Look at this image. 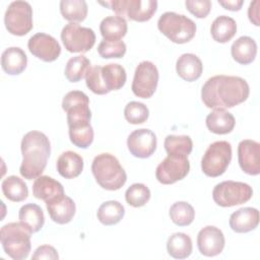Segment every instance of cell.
Wrapping results in <instances>:
<instances>
[{
	"label": "cell",
	"instance_id": "6da1fadb",
	"mask_svg": "<svg viewBox=\"0 0 260 260\" xmlns=\"http://www.w3.org/2000/svg\"><path fill=\"white\" fill-rule=\"evenodd\" d=\"M249 93L250 87L244 78L231 75H214L203 84L201 99L209 109H225L244 103Z\"/></svg>",
	"mask_w": 260,
	"mask_h": 260
},
{
	"label": "cell",
	"instance_id": "7a4b0ae2",
	"mask_svg": "<svg viewBox=\"0 0 260 260\" xmlns=\"http://www.w3.org/2000/svg\"><path fill=\"white\" fill-rule=\"evenodd\" d=\"M20 147L22 153L20 175L27 180L39 178L45 171L51 154L49 138L43 132L32 130L24 134Z\"/></svg>",
	"mask_w": 260,
	"mask_h": 260
},
{
	"label": "cell",
	"instance_id": "3957f363",
	"mask_svg": "<svg viewBox=\"0 0 260 260\" xmlns=\"http://www.w3.org/2000/svg\"><path fill=\"white\" fill-rule=\"evenodd\" d=\"M91 172L96 183L109 191L121 189L127 181L125 170L117 157L111 153L98 154L92 160Z\"/></svg>",
	"mask_w": 260,
	"mask_h": 260
},
{
	"label": "cell",
	"instance_id": "277c9868",
	"mask_svg": "<svg viewBox=\"0 0 260 260\" xmlns=\"http://www.w3.org/2000/svg\"><path fill=\"white\" fill-rule=\"evenodd\" d=\"M31 234L20 221L9 222L3 225L0 230V241L5 254L13 260L25 259L31 248Z\"/></svg>",
	"mask_w": 260,
	"mask_h": 260
},
{
	"label": "cell",
	"instance_id": "5b68a950",
	"mask_svg": "<svg viewBox=\"0 0 260 260\" xmlns=\"http://www.w3.org/2000/svg\"><path fill=\"white\" fill-rule=\"evenodd\" d=\"M157 28L176 44L188 43L196 34V24L192 19L173 11L165 12L159 16Z\"/></svg>",
	"mask_w": 260,
	"mask_h": 260
},
{
	"label": "cell",
	"instance_id": "8992f818",
	"mask_svg": "<svg viewBox=\"0 0 260 260\" xmlns=\"http://www.w3.org/2000/svg\"><path fill=\"white\" fill-rule=\"evenodd\" d=\"M99 4L109 7L124 19L138 22L149 20L157 9V1L155 0H112L99 1Z\"/></svg>",
	"mask_w": 260,
	"mask_h": 260
},
{
	"label": "cell",
	"instance_id": "52a82bcc",
	"mask_svg": "<svg viewBox=\"0 0 260 260\" xmlns=\"http://www.w3.org/2000/svg\"><path fill=\"white\" fill-rule=\"evenodd\" d=\"M232 160V145L225 140L211 143L201 159L202 172L211 178L221 176Z\"/></svg>",
	"mask_w": 260,
	"mask_h": 260
},
{
	"label": "cell",
	"instance_id": "ba28073f",
	"mask_svg": "<svg viewBox=\"0 0 260 260\" xmlns=\"http://www.w3.org/2000/svg\"><path fill=\"white\" fill-rule=\"evenodd\" d=\"M62 109L67 116L68 128L90 124L89 99L83 91L71 90L67 92L62 101Z\"/></svg>",
	"mask_w": 260,
	"mask_h": 260
},
{
	"label": "cell",
	"instance_id": "9c48e42d",
	"mask_svg": "<svg viewBox=\"0 0 260 260\" xmlns=\"http://www.w3.org/2000/svg\"><path fill=\"white\" fill-rule=\"evenodd\" d=\"M253 196L252 187L244 182L223 181L212 191L214 202L221 207H232L249 201Z\"/></svg>",
	"mask_w": 260,
	"mask_h": 260
},
{
	"label": "cell",
	"instance_id": "30bf717a",
	"mask_svg": "<svg viewBox=\"0 0 260 260\" xmlns=\"http://www.w3.org/2000/svg\"><path fill=\"white\" fill-rule=\"evenodd\" d=\"M5 27L13 36H25L34 26L32 23V8L26 1L11 2L4 15Z\"/></svg>",
	"mask_w": 260,
	"mask_h": 260
},
{
	"label": "cell",
	"instance_id": "8fae6325",
	"mask_svg": "<svg viewBox=\"0 0 260 260\" xmlns=\"http://www.w3.org/2000/svg\"><path fill=\"white\" fill-rule=\"evenodd\" d=\"M61 40L65 49L70 53H86L95 43V34L89 27L69 22L61 31Z\"/></svg>",
	"mask_w": 260,
	"mask_h": 260
},
{
	"label": "cell",
	"instance_id": "7c38bea8",
	"mask_svg": "<svg viewBox=\"0 0 260 260\" xmlns=\"http://www.w3.org/2000/svg\"><path fill=\"white\" fill-rule=\"evenodd\" d=\"M158 77V70L152 62H140L135 69L131 85L133 93L141 99L151 98L156 90Z\"/></svg>",
	"mask_w": 260,
	"mask_h": 260
},
{
	"label": "cell",
	"instance_id": "4fadbf2b",
	"mask_svg": "<svg viewBox=\"0 0 260 260\" xmlns=\"http://www.w3.org/2000/svg\"><path fill=\"white\" fill-rule=\"evenodd\" d=\"M190 171L187 156L170 155L159 162L155 170L156 180L164 185H171L183 180Z\"/></svg>",
	"mask_w": 260,
	"mask_h": 260
},
{
	"label": "cell",
	"instance_id": "5bb4252c",
	"mask_svg": "<svg viewBox=\"0 0 260 260\" xmlns=\"http://www.w3.org/2000/svg\"><path fill=\"white\" fill-rule=\"evenodd\" d=\"M29 52L45 62H53L61 54V47L58 41L47 34L38 32L29 38L27 42Z\"/></svg>",
	"mask_w": 260,
	"mask_h": 260
},
{
	"label": "cell",
	"instance_id": "9a60e30c",
	"mask_svg": "<svg viewBox=\"0 0 260 260\" xmlns=\"http://www.w3.org/2000/svg\"><path fill=\"white\" fill-rule=\"evenodd\" d=\"M127 146L132 155L138 158H147L156 149V136L146 128L134 130L127 138Z\"/></svg>",
	"mask_w": 260,
	"mask_h": 260
},
{
	"label": "cell",
	"instance_id": "2e32d148",
	"mask_svg": "<svg viewBox=\"0 0 260 260\" xmlns=\"http://www.w3.org/2000/svg\"><path fill=\"white\" fill-rule=\"evenodd\" d=\"M238 161L242 171L251 176L260 174V144L251 139L242 140L238 145Z\"/></svg>",
	"mask_w": 260,
	"mask_h": 260
},
{
	"label": "cell",
	"instance_id": "e0dca14e",
	"mask_svg": "<svg viewBox=\"0 0 260 260\" xmlns=\"http://www.w3.org/2000/svg\"><path fill=\"white\" fill-rule=\"evenodd\" d=\"M224 236L216 226L207 225L201 229L197 235L198 250L206 257L219 255L224 248Z\"/></svg>",
	"mask_w": 260,
	"mask_h": 260
},
{
	"label": "cell",
	"instance_id": "ac0fdd59",
	"mask_svg": "<svg viewBox=\"0 0 260 260\" xmlns=\"http://www.w3.org/2000/svg\"><path fill=\"white\" fill-rule=\"evenodd\" d=\"M46 206L51 219L58 224L70 222L76 211L74 201L66 195L46 202Z\"/></svg>",
	"mask_w": 260,
	"mask_h": 260
},
{
	"label": "cell",
	"instance_id": "d6986e66",
	"mask_svg": "<svg viewBox=\"0 0 260 260\" xmlns=\"http://www.w3.org/2000/svg\"><path fill=\"white\" fill-rule=\"evenodd\" d=\"M229 223L236 233H249L258 226L259 211L254 207H242L231 214Z\"/></svg>",
	"mask_w": 260,
	"mask_h": 260
},
{
	"label": "cell",
	"instance_id": "ffe728a7",
	"mask_svg": "<svg viewBox=\"0 0 260 260\" xmlns=\"http://www.w3.org/2000/svg\"><path fill=\"white\" fill-rule=\"evenodd\" d=\"M32 194L36 198L48 202L65 195V192L62 184L57 180L49 176H40L34 182Z\"/></svg>",
	"mask_w": 260,
	"mask_h": 260
},
{
	"label": "cell",
	"instance_id": "44dd1931",
	"mask_svg": "<svg viewBox=\"0 0 260 260\" xmlns=\"http://www.w3.org/2000/svg\"><path fill=\"white\" fill-rule=\"evenodd\" d=\"M177 74L184 80L192 82L197 80L203 71L201 60L192 53L181 55L176 63Z\"/></svg>",
	"mask_w": 260,
	"mask_h": 260
},
{
	"label": "cell",
	"instance_id": "7402d4cb",
	"mask_svg": "<svg viewBox=\"0 0 260 260\" xmlns=\"http://www.w3.org/2000/svg\"><path fill=\"white\" fill-rule=\"evenodd\" d=\"M27 57L19 47H9L1 55V67L9 75H18L24 71Z\"/></svg>",
	"mask_w": 260,
	"mask_h": 260
},
{
	"label": "cell",
	"instance_id": "603a6c76",
	"mask_svg": "<svg viewBox=\"0 0 260 260\" xmlns=\"http://www.w3.org/2000/svg\"><path fill=\"white\" fill-rule=\"evenodd\" d=\"M206 127L214 134L231 133L236 125V120L233 114L224 109H214L209 113L205 120Z\"/></svg>",
	"mask_w": 260,
	"mask_h": 260
},
{
	"label": "cell",
	"instance_id": "cb8c5ba5",
	"mask_svg": "<svg viewBox=\"0 0 260 260\" xmlns=\"http://www.w3.org/2000/svg\"><path fill=\"white\" fill-rule=\"evenodd\" d=\"M233 59L242 65L252 63L257 55V44L254 39L248 36H243L237 39L231 48Z\"/></svg>",
	"mask_w": 260,
	"mask_h": 260
},
{
	"label": "cell",
	"instance_id": "d4e9b609",
	"mask_svg": "<svg viewBox=\"0 0 260 260\" xmlns=\"http://www.w3.org/2000/svg\"><path fill=\"white\" fill-rule=\"evenodd\" d=\"M59 175L65 179L78 177L83 170V158L78 153L68 150L60 154L56 162Z\"/></svg>",
	"mask_w": 260,
	"mask_h": 260
},
{
	"label": "cell",
	"instance_id": "484cf974",
	"mask_svg": "<svg viewBox=\"0 0 260 260\" xmlns=\"http://www.w3.org/2000/svg\"><path fill=\"white\" fill-rule=\"evenodd\" d=\"M128 26L126 19L118 15L105 17L100 24V31L106 41H120L125 37Z\"/></svg>",
	"mask_w": 260,
	"mask_h": 260
},
{
	"label": "cell",
	"instance_id": "4316f807",
	"mask_svg": "<svg viewBox=\"0 0 260 260\" xmlns=\"http://www.w3.org/2000/svg\"><path fill=\"white\" fill-rule=\"evenodd\" d=\"M18 218L32 234L38 233L45 223V215L41 206L35 203H27L20 207Z\"/></svg>",
	"mask_w": 260,
	"mask_h": 260
},
{
	"label": "cell",
	"instance_id": "83f0119b",
	"mask_svg": "<svg viewBox=\"0 0 260 260\" xmlns=\"http://www.w3.org/2000/svg\"><path fill=\"white\" fill-rule=\"evenodd\" d=\"M210 32L215 42L221 44L228 43L237 32V23L235 19L230 16H217L211 23Z\"/></svg>",
	"mask_w": 260,
	"mask_h": 260
},
{
	"label": "cell",
	"instance_id": "f1b7e54d",
	"mask_svg": "<svg viewBox=\"0 0 260 260\" xmlns=\"http://www.w3.org/2000/svg\"><path fill=\"white\" fill-rule=\"evenodd\" d=\"M102 78L108 92L122 88L126 82V71L123 66L110 63L102 67Z\"/></svg>",
	"mask_w": 260,
	"mask_h": 260
},
{
	"label": "cell",
	"instance_id": "f546056e",
	"mask_svg": "<svg viewBox=\"0 0 260 260\" xmlns=\"http://www.w3.org/2000/svg\"><path fill=\"white\" fill-rule=\"evenodd\" d=\"M192 240L184 233H175L168 239L167 251L175 259L188 258L192 253Z\"/></svg>",
	"mask_w": 260,
	"mask_h": 260
},
{
	"label": "cell",
	"instance_id": "4dcf8cb0",
	"mask_svg": "<svg viewBox=\"0 0 260 260\" xmlns=\"http://www.w3.org/2000/svg\"><path fill=\"white\" fill-rule=\"evenodd\" d=\"M2 192L4 196L13 202H21L27 198L28 189L22 179L17 176H9L2 181Z\"/></svg>",
	"mask_w": 260,
	"mask_h": 260
},
{
	"label": "cell",
	"instance_id": "1f68e13d",
	"mask_svg": "<svg viewBox=\"0 0 260 260\" xmlns=\"http://www.w3.org/2000/svg\"><path fill=\"white\" fill-rule=\"evenodd\" d=\"M125 208L116 200L106 201L98 209L96 216L101 223L104 225H114L121 221L124 217Z\"/></svg>",
	"mask_w": 260,
	"mask_h": 260
},
{
	"label": "cell",
	"instance_id": "d6a6232c",
	"mask_svg": "<svg viewBox=\"0 0 260 260\" xmlns=\"http://www.w3.org/2000/svg\"><path fill=\"white\" fill-rule=\"evenodd\" d=\"M87 11V3L84 0H62L60 2V12L70 22L83 21L86 18Z\"/></svg>",
	"mask_w": 260,
	"mask_h": 260
},
{
	"label": "cell",
	"instance_id": "836d02e7",
	"mask_svg": "<svg viewBox=\"0 0 260 260\" xmlns=\"http://www.w3.org/2000/svg\"><path fill=\"white\" fill-rule=\"evenodd\" d=\"M165 149L170 155L187 156L192 152L193 142L188 135H168L164 143Z\"/></svg>",
	"mask_w": 260,
	"mask_h": 260
},
{
	"label": "cell",
	"instance_id": "e575fe53",
	"mask_svg": "<svg viewBox=\"0 0 260 260\" xmlns=\"http://www.w3.org/2000/svg\"><path fill=\"white\" fill-rule=\"evenodd\" d=\"M169 214L172 221L179 226L189 225L195 218V210L193 206L186 201L175 202L171 206Z\"/></svg>",
	"mask_w": 260,
	"mask_h": 260
},
{
	"label": "cell",
	"instance_id": "d590c367",
	"mask_svg": "<svg viewBox=\"0 0 260 260\" xmlns=\"http://www.w3.org/2000/svg\"><path fill=\"white\" fill-rule=\"evenodd\" d=\"M90 67V61L83 55L72 57L68 60L64 74L70 82H78L81 80Z\"/></svg>",
	"mask_w": 260,
	"mask_h": 260
},
{
	"label": "cell",
	"instance_id": "8d00e7d4",
	"mask_svg": "<svg viewBox=\"0 0 260 260\" xmlns=\"http://www.w3.org/2000/svg\"><path fill=\"white\" fill-rule=\"evenodd\" d=\"M126 202L133 207H141L150 199V190L144 184H132L125 192Z\"/></svg>",
	"mask_w": 260,
	"mask_h": 260
},
{
	"label": "cell",
	"instance_id": "74e56055",
	"mask_svg": "<svg viewBox=\"0 0 260 260\" xmlns=\"http://www.w3.org/2000/svg\"><path fill=\"white\" fill-rule=\"evenodd\" d=\"M124 116L130 124L138 125L146 122L149 117V110L144 104L133 101L126 105Z\"/></svg>",
	"mask_w": 260,
	"mask_h": 260
},
{
	"label": "cell",
	"instance_id": "f35d334b",
	"mask_svg": "<svg viewBox=\"0 0 260 260\" xmlns=\"http://www.w3.org/2000/svg\"><path fill=\"white\" fill-rule=\"evenodd\" d=\"M70 141L79 148H87L93 141V129L90 124L69 128Z\"/></svg>",
	"mask_w": 260,
	"mask_h": 260
},
{
	"label": "cell",
	"instance_id": "ab89813d",
	"mask_svg": "<svg viewBox=\"0 0 260 260\" xmlns=\"http://www.w3.org/2000/svg\"><path fill=\"white\" fill-rule=\"evenodd\" d=\"M98 52L104 59L122 58L126 53V44L123 41H106L103 40L99 47Z\"/></svg>",
	"mask_w": 260,
	"mask_h": 260
},
{
	"label": "cell",
	"instance_id": "60d3db41",
	"mask_svg": "<svg viewBox=\"0 0 260 260\" xmlns=\"http://www.w3.org/2000/svg\"><path fill=\"white\" fill-rule=\"evenodd\" d=\"M86 86L95 94H106L108 90L105 87L102 78V66H90L85 73Z\"/></svg>",
	"mask_w": 260,
	"mask_h": 260
},
{
	"label": "cell",
	"instance_id": "b9f144b4",
	"mask_svg": "<svg viewBox=\"0 0 260 260\" xmlns=\"http://www.w3.org/2000/svg\"><path fill=\"white\" fill-rule=\"evenodd\" d=\"M185 5L188 11L197 18L206 17L211 9V2L209 0H187Z\"/></svg>",
	"mask_w": 260,
	"mask_h": 260
},
{
	"label": "cell",
	"instance_id": "7bdbcfd3",
	"mask_svg": "<svg viewBox=\"0 0 260 260\" xmlns=\"http://www.w3.org/2000/svg\"><path fill=\"white\" fill-rule=\"evenodd\" d=\"M32 260L37 259H50V260H57L59 259V255L56 249L50 245H42L38 247L31 256Z\"/></svg>",
	"mask_w": 260,
	"mask_h": 260
},
{
	"label": "cell",
	"instance_id": "ee69618b",
	"mask_svg": "<svg viewBox=\"0 0 260 260\" xmlns=\"http://www.w3.org/2000/svg\"><path fill=\"white\" fill-rule=\"evenodd\" d=\"M259 3L258 0L251 2L248 9L249 19L256 26H259Z\"/></svg>",
	"mask_w": 260,
	"mask_h": 260
},
{
	"label": "cell",
	"instance_id": "f6af8a7d",
	"mask_svg": "<svg viewBox=\"0 0 260 260\" xmlns=\"http://www.w3.org/2000/svg\"><path fill=\"white\" fill-rule=\"evenodd\" d=\"M218 3L226 10L239 11L243 6L244 1L243 0H218Z\"/></svg>",
	"mask_w": 260,
	"mask_h": 260
}]
</instances>
